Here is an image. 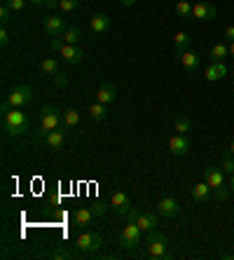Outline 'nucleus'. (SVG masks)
<instances>
[{"label":"nucleus","mask_w":234,"mask_h":260,"mask_svg":"<svg viewBox=\"0 0 234 260\" xmlns=\"http://www.w3.org/2000/svg\"><path fill=\"white\" fill-rule=\"evenodd\" d=\"M89 28H92V33H106L108 28H110V19H108V14H94L92 19H89Z\"/></svg>","instance_id":"17"},{"label":"nucleus","mask_w":234,"mask_h":260,"mask_svg":"<svg viewBox=\"0 0 234 260\" xmlns=\"http://www.w3.org/2000/svg\"><path fill=\"white\" fill-rule=\"evenodd\" d=\"M176 14L183 17V19H190V14H192V3H190V0H178V3H176Z\"/></svg>","instance_id":"27"},{"label":"nucleus","mask_w":234,"mask_h":260,"mask_svg":"<svg viewBox=\"0 0 234 260\" xmlns=\"http://www.w3.org/2000/svg\"><path fill=\"white\" fill-rule=\"evenodd\" d=\"M143 241V230H140L138 225H136L134 220H127V225H124V230L120 232V244L122 248H136Z\"/></svg>","instance_id":"4"},{"label":"nucleus","mask_w":234,"mask_h":260,"mask_svg":"<svg viewBox=\"0 0 234 260\" xmlns=\"http://www.w3.org/2000/svg\"><path fill=\"white\" fill-rule=\"evenodd\" d=\"M211 185L206 183V181H201V183H197L192 188V199L194 202H208V199H211Z\"/></svg>","instance_id":"20"},{"label":"nucleus","mask_w":234,"mask_h":260,"mask_svg":"<svg viewBox=\"0 0 234 260\" xmlns=\"http://www.w3.org/2000/svg\"><path fill=\"white\" fill-rule=\"evenodd\" d=\"M117 99V87L113 82H103L99 89H96V101L99 103H113Z\"/></svg>","instance_id":"13"},{"label":"nucleus","mask_w":234,"mask_h":260,"mask_svg":"<svg viewBox=\"0 0 234 260\" xmlns=\"http://www.w3.org/2000/svg\"><path fill=\"white\" fill-rule=\"evenodd\" d=\"M45 141H47V145H49L52 150H59L61 145L66 143V131H63V129H61V127H59V129L49 131V134H47V138H45Z\"/></svg>","instance_id":"19"},{"label":"nucleus","mask_w":234,"mask_h":260,"mask_svg":"<svg viewBox=\"0 0 234 260\" xmlns=\"http://www.w3.org/2000/svg\"><path fill=\"white\" fill-rule=\"evenodd\" d=\"M106 103H92V106H89V117H92V120H103V117H106Z\"/></svg>","instance_id":"28"},{"label":"nucleus","mask_w":234,"mask_h":260,"mask_svg":"<svg viewBox=\"0 0 234 260\" xmlns=\"http://www.w3.org/2000/svg\"><path fill=\"white\" fill-rule=\"evenodd\" d=\"M3 127H5V134L10 138L21 136L24 131H28V115L21 108H10L3 115Z\"/></svg>","instance_id":"1"},{"label":"nucleus","mask_w":234,"mask_h":260,"mask_svg":"<svg viewBox=\"0 0 234 260\" xmlns=\"http://www.w3.org/2000/svg\"><path fill=\"white\" fill-rule=\"evenodd\" d=\"M40 70H42V73H47V75H56V73H59V61H56L54 56L42 59V61H40Z\"/></svg>","instance_id":"24"},{"label":"nucleus","mask_w":234,"mask_h":260,"mask_svg":"<svg viewBox=\"0 0 234 260\" xmlns=\"http://www.w3.org/2000/svg\"><path fill=\"white\" fill-rule=\"evenodd\" d=\"M75 246L80 248V251H99L101 246H103V237L96 232H82L77 239H75Z\"/></svg>","instance_id":"8"},{"label":"nucleus","mask_w":234,"mask_h":260,"mask_svg":"<svg viewBox=\"0 0 234 260\" xmlns=\"http://www.w3.org/2000/svg\"><path fill=\"white\" fill-rule=\"evenodd\" d=\"M213 195H215V199H218V202H225V199L229 197V188H220V190H215Z\"/></svg>","instance_id":"36"},{"label":"nucleus","mask_w":234,"mask_h":260,"mask_svg":"<svg viewBox=\"0 0 234 260\" xmlns=\"http://www.w3.org/2000/svg\"><path fill=\"white\" fill-rule=\"evenodd\" d=\"M10 17H12V10H10L7 3H3V7H0V21H3V26L10 24Z\"/></svg>","instance_id":"31"},{"label":"nucleus","mask_w":234,"mask_h":260,"mask_svg":"<svg viewBox=\"0 0 234 260\" xmlns=\"http://www.w3.org/2000/svg\"><path fill=\"white\" fill-rule=\"evenodd\" d=\"M63 127L61 122V113L54 106H45L42 108V117H40V129H38V138H47V134L54 129Z\"/></svg>","instance_id":"3"},{"label":"nucleus","mask_w":234,"mask_h":260,"mask_svg":"<svg viewBox=\"0 0 234 260\" xmlns=\"http://www.w3.org/2000/svg\"><path fill=\"white\" fill-rule=\"evenodd\" d=\"M227 152H229V155H234V141L229 143V150H227Z\"/></svg>","instance_id":"44"},{"label":"nucleus","mask_w":234,"mask_h":260,"mask_svg":"<svg viewBox=\"0 0 234 260\" xmlns=\"http://www.w3.org/2000/svg\"><path fill=\"white\" fill-rule=\"evenodd\" d=\"M59 7L63 12H73V10H77V0H59Z\"/></svg>","instance_id":"33"},{"label":"nucleus","mask_w":234,"mask_h":260,"mask_svg":"<svg viewBox=\"0 0 234 260\" xmlns=\"http://www.w3.org/2000/svg\"><path fill=\"white\" fill-rule=\"evenodd\" d=\"M61 56H63V59H66L68 63H80L82 61V49L77 47V45H63V47H61V52H59Z\"/></svg>","instance_id":"18"},{"label":"nucleus","mask_w":234,"mask_h":260,"mask_svg":"<svg viewBox=\"0 0 234 260\" xmlns=\"http://www.w3.org/2000/svg\"><path fill=\"white\" fill-rule=\"evenodd\" d=\"M190 127H192V122H190V117L187 115H178L174 122V129L178 131V134H187L190 131Z\"/></svg>","instance_id":"29"},{"label":"nucleus","mask_w":234,"mask_h":260,"mask_svg":"<svg viewBox=\"0 0 234 260\" xmlns=\"http://www.w3.org/2000/svg\"><path fill=\"white\" fill-rule=\"evenodd\" d=\"M66 45V40H63V35H56V38H52V49H56V52H61V47Z\"/></svg>","instance_id":"35"},{"label":"nucleus","mask_w":234,"mask_h":260,"mask_svg":"<svg viewBox=\"0 0 234 260\" xmlns=\"http://www.w3.org/2000/svg\"><path fill=\"white\" fill-rule=\"evenodd\" d=\"M63 40H66V45H77V42L82 40V31L75 26L66 28V31H63Z\"/></svg>","instance_id":"25"},{"label":"nucleus","mask_w":234,"mask_h":260,"mask_svg":"<svg viewBox=\"0 0 234 260\" xmlns=\"http://www.w3.org/2000/svg\"><path fill=\"white\" fill-rule=\"evenodd\" d=\"M176 56H178V61L183 63L185 70H197V66H199V54L197 52L185 49V52H176Z\"/></svg>","instance_id":"16"},{"label":"nucleus","mask_w":234,"mask_h":260,"mask_svg":"<svg viewBox=\"0 0 234 260\" xmlns=\"http://www.w3.org/2000/svg\"><path fill=\"white\" fill-rule=\"evenodd\" d=\"M157 206H160V213L164 218H176L181 213V202L176 197H162Z\"/></svg>","instance_id":"11"},{"label":"nucleus","mask_w":234,"mask_h":260,"mask_svg":"<svg viewBox=\"0 0 234 260\" xmlns=\"http://www.w3.org/2000/svg\"><path fill=\"white\" fill-rule=\"evenodd\" d=\"M110 206H113L115 213L127 216V213L131 211V199H129V195L124 190H115L113 195H110Z\"/></svg>","instance_id":"9"},{"label":"nucleus","mask_w":234,"mask_h":260,"mask_svg":"<svg viewBox=\"0 0 234 260\" xmlns=\"http://www.w3.org/2000/svg\"><path fill=\"white\" fill-rule=\"evenodd\" d=\"M28 3H33V5H45L47 0H28Z\"/></svg>","instance_id":"41"},{"label":"nucleus","mask_w":234,"mask_h":260,"mask_svg":"<svg viewBox=\"0 0 234 260\" xmlns=\"http://www.w3.org/2000/svg\"><path fill=\"white\" fill-rule=\"evenodd\" d=\"M7 42H10V31H7V26H3L0 28V45L5 47Z\"/></svg>","instance_id":"37"},{"label":"nucleus","mask_w":234,"mask_h":260,"mask_svg":"<svg viewBox=\"0 0 234 260\" xmlns=\"http://www.w3.org/2000/svg\"><path fill=\"white\" fill-rule=\"evenodd\" d=\"M227 56H229V45L218 42V45H213V47L208 49V59H211V61H225Z\"/></svg>","instance_id":"22"},{"label":"nucleus","mask_w":234,"mask_h":260,"mask_svg":"<svg viewBox=\"0 0 234 260\" xmlns=\"http://www.w3.org/2000/svg\"><path fill=\"white\" fill-rule=\"evenodd\" d=\"M61 122H63V127H77L80 124V110L77 108H66L63 113H61Z\"/></svg>","instance_id":"21"},{"label":"nucleus","mask_w":234,"mask_h":260,"mask_svg":"<svg viewBox=\"0 0 234 260\" xmlns=\"http://www.w3.org/2000/svg\"><path fill=\"white\" fill-rule=\"evenodd\" d=\"M220 169L227 174V176H232V174H234V155H229V152H225V155H222Z\"/></svg>","instance_id":"30"},{"label":"nucleus","mask_w":234,"mask_h":260,"mask_svg":"<svg viewBox=\"0 0 234 260\" xmlns=\"http://www.w3.org/2000/svg\"><path fill=\"white\" fill-rule=\"evenodd\" d=\"M45 31L52 35V38H56V35H63V31H66V26H63V19H61L59 14L47 17V19H45Z\"/></svg>","instance_id":"15"},{"label":"nucleus","mask_w":234,"mask_h":260,"mask_svg":"<svg viewBox=\"0 0 234 260\" xmlns=\"http://www.w3.org/2000/svg\"><path fill=\"white\" fill-rule=\"evenodd\" d=\"M229 56H234V42H229Z\"/></svg>","instance_id":"43"},{"label":"nucleus","mask_w":234,"mask_h":260,"mask_svg":"<svg viewBox=\"0 0 234 260\" xmlns=\"http://www.w3.org/2000/svg\"><path fill=\"white\" fill-rule=\"evenodd\" d=\"M204 181L211 185V190H220L225 188V171L222 169H215V166H206L204 169Z\"/></svg>","instance_id":"10"},{"label":"nucleus","mask_w":234,"mask_h":260,"mask_svg":"<svg viewBox=\"0 0 234 260\" xmlns=\"http://www.w3.org/2000/svg\"><path fill=\"white\" fill-rule=\"evenodd\" d=\"M229 190L234 192V174H232V176H229Z\"/></svg>","instance_id":"42"},{"label":"nucleus","mask_w":234,"mask_h":260,"mask_svg":"<svg viewBox=\"0 0 234 260\" xmlns=\"http://www.w3.org/2000/svg\"><path fill=\"white\" fill-rule=\"evenodd\" d=\"M222 35H225V38H227L229 42H234V26H227V28H225V33H222Z\"/></svg>","instance_id":"38"},{"label":"nucleus","mask_w":234,"mask_h":260,"mask_svg":"<svg viewBox=\"0 0 234 260\" xmlns=\"http://www.w3.org/2000/svg\"><path fill=\"white\" fill-rule=\"evenodd\" d=\"M5 99L12 108H21V106H26V103L33 99V89L28 87V84H19V87H14Z\"/></svg>","instance_id":"7"},{"label":"nucleus","mask_w":234,"mask_h":260,"mask_svg":"<svg viewBox=\"0 0 234 260\" xmlns=\"http://www.w3.org/2000/svg\"><path fill=\"white\" fill-rule=\"evenodd\" d=\"M96 216V211L94 209H77L75 211V216H73V223L77 227H85V225H89V220Z\"/></svg>","instance_id":"23"},{"label":"nucleus","mask_w":234,"mask_h":260,"mask_svg":"<svg viewBox=\"0 0 234 260\" xmlns=\"http://www.w3.org/2000/svg\"><path fill=\"white\" fill-rule=\"evenodd\" d=\"M49 258L52 260H63V258H73V253H70V251H63V248H56V251L49 253Z\"/></svg>","instance_id":"34"},{"label":"nucleus","mask_w":234,"mask_h":260,"mask_svg":"<svg viewBox=\"0 0 234 260\" xmlns=\"http://www.w3.org/2000/svg\"><path fill=\"white\" fill-rule=\"evenodd\" d=\"M122 5H127V7H131V5H136V0H120Z\"/></svg>","instance_id":"40"},{"label":"nucleus","mask_w":234,"mask_h":260,"mask_svg":"<svg viewBox=\"0 0 234 260\" xmlns=\"http://www.w3.org/2000/svg\"><path fill=\"white\" fill-rule=\"evenodd\" d=\"M174 42H176V52H185L190 47V35L185 31H178V33H174Z\"/></svg>","instance_id":"26"},{"label":"nucleus","mask_w":234,"mask_h":260,"mask_svg":"<svg viewBox=\"0 0 234 260\" xmlns=\"http://www.w3.org/2000/svg\"><path fill=\"white\" fill-rule=\"evenodd\" d=\"M169 150H171V155H176V157L185 155V152L190 150V141H187L185 134H176V136L169 138Z\"/></svg>","instance_id":"12"},{"label":"nucleus","mask_w":234,"mask_h":260,"mask_svg":"<svg viewBox=\"0 0 234 260\" xmlns=\"http://www.w3.org/2000/svg\"><path fill=\"white\" fill-rule=\"evenodd\" d=\"M45 7H49V10H54V7H59V0H47Z\"/></svg>","instance_id":"39"},{"label":"nucleus","mask_w":234,"mask_h":260,"mask_svg":"<svg viewBox=\"0 0 234 260\" xmlns=\"http://www.w3.org/2000/svg\"><path fill=\"white\" fill-rule=\"evenodd\" d=\"M145 253H147V258H152V260L167 258L169 239L162 232H157V230H150V232L145 234Z\"/></svg>","instance_id":"2"},{"label":"nucleus","mask_w":234,"mask_h":260,"mask_svg":"<svg viewBox=\"0 0 234 260\" xmlns=\"http://www.w3.org/2000/svg\"><path fill=\"white\" fill-rule=\"evenodd\" d=\"M218 17V7L213 3H206L201 0L197 5H192V14H190V21H211Z\"/></svg>","instance_id":"6"},{"label":"nucleus","mask_w":234,"mask_h":260,"mask_svg":"<svg viewBox=\"0 0 234 260\" xmlns=\"http://www.w3.org/2000/svg\"><path fill=\"white\" fill-rule=\"evenodd\" d=\"M5 3L10 5V10H12V12H21V10L26 7L28 0H5Z\"/></svg>","instance_id":"32"},{"label":"nucleus","mask_w":234,"mask_h":260,"mask_svg":"<svg viewBox=\"0 0 234 260\" xmlns=\"http://www.w3.org/2000/svg\"><path fill=\"white\" fill-rule=\"evenodd\" d=\"M227 75V66L222 61H211L206 70H204V77H206L208 82H215V80H222V77Z\"/></svg>","instance_id":"14"},{"label":"nucleus","mask_w":234,"mask_h":260,"mask_svg":"<svg viewBox=\"0 0 234 260\" xmlns=\"http://www.w3.org/2000/svg\"><path fill=\"white\" fill-rule=\"evenodd\" d=\"M127 218L134 220L143 232H150V230H157V227H160V218L150 211H136V209H131V211L127 213Z\"/></svg>","instance_id":"5"}]
</instances>
